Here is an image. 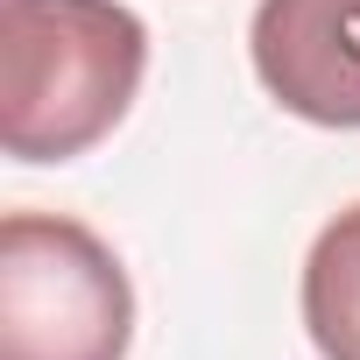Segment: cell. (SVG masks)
Listing matches in <instances>:
<instances>
[{
  "label": "cell",
  "instance_id": "cell-1",
  "mask_svg": "<svg viewBox=\"0 0 360 360\" xmlns=\"http://www.w3.org/2000/svg\"><path fill=\"white\" fill-rule=\"evenodd\" d=\"M148 71V29L120 0H0V148L71 162L120 127Z\"/></svg>",
  "mask_w": 360,
  "mask_h": 360
},
{
  "label": "cell",
  "instance_id": "cell-2",
  "mask_svg": "<svg viewBox=\"0 0 360 360\" xmlns=\"http://www.w3.org/2000/svg\"><path fill=\"white\" fill-rule=\"evenodd\" d=\"M134 290L120 255L64 212L0 219V360H127Z\"/></svg>",
  "mask_w": 360,
  "mask_h": 360
},
{
  "label": "cell",
  "instance_id": "cell-3",
  "mask_svg": "<svg viewBox=\"0 0 360 360\" xmlns=\"http://www.w3.org/2000/svg\"><path fill=\"white\" fill-rule=\"evenodd\" d=\"M248 57L283 113L311 127H360V0H262Z\"/></svg>",
  "mask_w": 360,
  "mask_h": 360
},
{
  "label": "cell",
  "instance_id": "cell-4",
  "mask_svg": "<svg viewBox=\"0 0 360 360\" xmlns=\"http://www.w3.org/2000/svg\"><path fill=\"white\" fill-rule=\"evenodd\" d=\"M304 332L318 360H360V205L325 219L304 255Z\"/></svg>",
  "mask_w": 360,
  "mask_h": 360
}]
</instances>
